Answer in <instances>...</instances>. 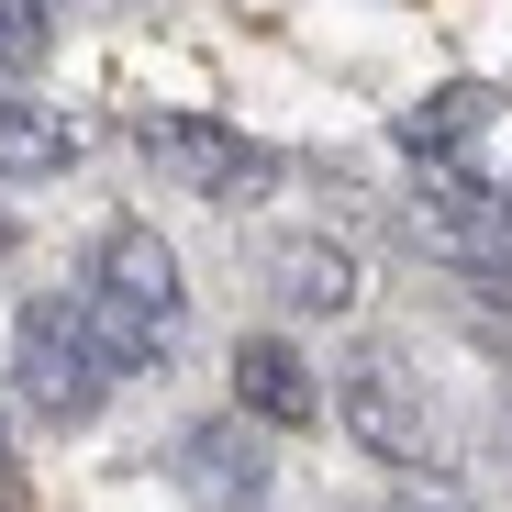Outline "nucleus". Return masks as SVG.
Masks as SVG:
<instances>
[{
	"label": "nucleus",
	"mask_w": 512,
	"mask_h": 512,
	"mask_svg": "<svg viewBox=\"0 0 512 512\" xmlns=\"http://www.w3.org/2000/svg\"><path fill=\"white\" fill-rule=\"evenodd\" d=\"M78 301H90V323H101V346H112L123 379L167 368L179 334H190V279H179V245H167L156 223H112V234L90 245Z\"/></svg>",
	"instance_id": "obj_1"
},
{
	"label": "nucleus",
	"mask_w": 512,
	"mask_h": 512,
	"mask_svg": "<svg viewBox=\"0 0 512 512\" xmlns=\"http://www.w3.org/2000/svg\"><path fill=\"white\" fill-rule=\"evenodd\" d=\"M112 379H123V368H112V346H101V323H90L78 290L12 312V390H23L34 423H90V412L112 401Z\"/></svg>",
	"instance_id": "obj_2"
},
{
	"label": "nucleus",
	"mask_w": 512,
	"mask_h": 512,
	"mask_svg": "<svg viewBox=\"0 0 512 512\" xmlns=\"http://www.w3.org/2000/svg\"><path fill=\"white\" fill-rule=\"evenodd\" d=\"M134 156L156 179H179L190 201H223V212L279 179V156L256 134H234V123H212V112H134Z\"/></svg>",
	"instance_id": "obj_3"
},
{
	"label": "nucleus",
	"mask_w": 512,
	"mask_h": 512,
	"mask_svg": "<svg viewBox=\"0 0 512 512\" xmlns=\"http://www.w3.org/2000/svg\"><path fill=\"white\" fill-rule=\"evenodd\" d=\"M334 423L379 457V468H423L435 457V423H423V390H412V368L390 357V346H368V357H346L334 368Z\"/></svg>",
	"instance_id": "obj_4"
},
{
	"label": "nucleus",
	"mask_w": 512,
	"mask_h": 512,
	"mask_svg": "<svg viewBox=\"0 0 512 512\" xmlns=\"http://www.w3.org/2000/svg\"><path fill=\"white\" fill-rule=\"evenodd\" d=\"M234 412H256V423H323L334 412V390H323V368L290 346V334H245L234 346Z\"/></svg>",
	"instance_id": "obj_5"
},
{
	"label": "nucleus",
	"mask_w": 512,
	"mask_h": 512,
	"mask_svg": "<svg viewBox=\"0 0 512 512\" xmlns=\"http://www.w3.org/2000/svg\"><path fill=\"white\" fill-rule=\"evenodd\" d=\"M268 290H279V312H301V323H346L357 312V256L334 245V234H290L279 256H268Z\"/></svg>",
	"instance_id": "obj_6"
},
{
	"label": "nucleus",
	"mask_w": 512,
	"mask_h": 512,
	"mask_svg": "<svg viewBox=\"0 0 512 512\" xmlns=\"http://www.w3.org/2000/svg\"><path fill=\"white\" fill-rule=\"evenodd\" d=\"M179 479H190L212 512H256V501H268V457H256V435H234V423L179 435Z\"/></svg>",
	"instance_id": "obj_7"
},
{
	"label": "nucleus",
	"mask_w": 512,
	"mask_h": 512,
	"mask_svg": "<svg viewBox=\"0 0 512 512\" xmlns=\"http://www.w3.org/2000/svg\"><path fill=\"white\" fill-rule=\"evenodd\" d=\"M67 167H78V123L56 101H0V179L45 190V179H67Z\"/></svg>",
	"instance_id": "obj_8"
},
{
	"label": "nucleus",
	"mask_w": 512,
	"mask_h": 512,
	"mask_svg": "<svg viewBox=\"0 0 512 512\" xmlns=\"http://www.w3.org/2000/svg\"><path fill=\"white\" fill-rule=\"evenodd\" d=\"M490 123V90H435V101H412L401 123H390V145L401 156H423V167H457V145Z\"/></svg>",
	"instance_id": "obj_9"
},
{
	"label": "nucleus",
	"mask_w": 512,
	"mask_h": 512,
	"mask_svg": "<svg viewBox=\"0 0 512 512\" xmlns=\"http://www.w3.org/2000/svg\"><path fill=\"white\" fill-rule=\"evenodd\" d=\"M56 45V0H0V67H34Z\"/></svg>",
	"instance_id": "obj_10"
},
{
	"label": "nucleus",
	"mask_w": 512,
	"mask_h": 512,
	"mask_svg": "<svg viewBox=\"0 0 512 512\" xmlns=\"http://www.w3.org/2000/svg\"><path fill=\"white\" fill-rule=\"evenodd\" d=\"M401 512H446V501H401Z\"/></svg>",
	"instance_id": "obj_11"
}]
</instances>
